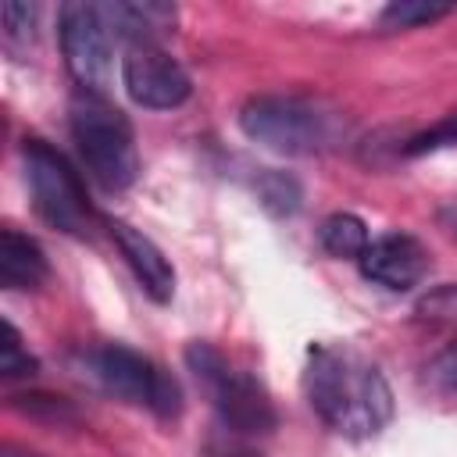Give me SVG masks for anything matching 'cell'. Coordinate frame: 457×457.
I'll list each match as a JSON object with an SVG mask.
<instances>
[{"instance_id":"obj_1","label":"cell","mask_w":457,"mask_h":457,"mask_svg":"<svg viewBox=\"0 0 457 457\" xmlns=\"http://www.w3.org/2000/svg\"><path fill=\"white\" fill-rule=\"evenodd\" d=\"M303 396L332 432L350 439H368L393 418L389 382L350 346L311 343L303 364Z\"/></svg>"},{"instance_id":"obj_2","label":"cell","mask_w":457,"mask_h":457,"mask_svg":"<svg viewBox=\"0 0 457 457\" xmlns=\"http://www.w3.org/2000/svg\"><path fill=\"white\" fill-rule=\"evenodd\" d=\"M71 139L79 146V157L89 171V179L107 189L121 193L139 175V154L129 118L107 104L96 93H79L71 100Z\"/></svg>"},{"instance_id":"obj_3","label":"cell","mask_w":457,"mask_h":457,"mask_svg":"<svg viewBox=\"0 0 457 457\" xmlns=\"http://www.w3.org/2000/svg\"><path fill=\"white\" fill-rule=\"evenodd\" d=\"M186 364H189L193 378L200 382V389L207 393L218 418L232 432L264 436L278 425V414H275V403H271L268 389L253 375L232 368L211 343H189L186 346Z\"/></svg>"},{"instance_id":"obj_4","label":"cell","mask_w":457,"mask_h":457,"mask_svg":"<svg viewBox=\"0 0 457 457\" xmlns=\"http://www.w3.org/2000/svg\"><path fill=\"white\" fill-rule=\"evenodd\" d=\"M239 129L275 154H318L336 139L332 114L303 96H250L239 107Z\"/></svg>"},{"instance_id":"obj_5","label":"cell","mask_w":457,"mask_h":457,"mask_svg":"<svg viewBox=\"0 0 457 457\" xmlns=\"http://www.w3.org/2000/svg\"><path fill=\"white\" fill-rule=\"evenodd\" d=\"M86 371L104 393H111L125 403H139L164 421L179 418V411H182L179 382L139 350H129L121 343L100 346V350L86 353Z\"/></svg>"},{"instance_id":"obj_6","label":"cell","mask_w":457,"mask_h":457,"mask_svg":"<svg viewBox=\"0 0 457 457\" xmlns=\"http://www.w3.org/2000/svg\"><path fill=\"white\" fill-rule=\"evenodd\" d=\"M21 161H25V182H29L36 214L50 228H61L68 236H82L93 221V207H89L82 179L68 164V157L43 139H25Z\"/></svg>"},{"instance_id":"obj_7","label":"cell","mask_w":457,"mask_h":457,"mask_svg":"<svg viewBox=\"0 0 457 457\" xmlns=\"http://www.w3.org/2000/svg\"><path fill=\"white\" fill-rule=\"evenodd\" d=\"M61 50L71 79L86 89L104 96L111 86V29L104 21L100 4H61L57 11Z\"/></svg>"},{"instance_id":"obj_8","label":"cell","mask_w":457,"mask_h":457,"mask_svg":"<svg viewBox=\"0 0 457 457\" xmlns=\"http://www.w3.org/2000/svg\"><path fill=\"white\" fill-rule=\"evenodd\" d=\"M121 82H125V93L146 111L182 107L193 93L186 68L168 50H161L157 43H132L125 50Z\"/></svg>"},{"instance_id":"obj_9","label":"cell","mask_w":457,"mask_h":457,"mask_svg":"<svg viewBox=\"0 0 457 457\" xmlns=\"http://www.w3.org/2000/svg\"><path fill=\"white\" fill-rule=\"evenodd\" d=\"M428 271V250L407 232H386L361 253V275L386 289H414Z\"/></svg>"},{"instance_id":"obj_10","label":"cell","mask_w":457,"mask_h":457,"mask_svg":"<svg viewBox=\"0 0 457 457\" xmlns=\"http://www.w3.org/2000/svg\"><path fill=\"white\" fill-rule=\"evenodd\" d=\"M107 228H111V236H114V243H118V250H121L129 271H132L136 282L143 286V293H146L154 303H168V300L175 296V268H171V261L164 257V250H161L146 232H139V228L129 225V221H107Z\"/></svg>"},{"instance_id":"obj_11","label":"cell","mask_w":457,"mask_h":457,"mask_svg":"<svg viewBox=\"0 0 457 457\" xmlns=\"http://www.w3.org/2000/svg\"><path fill=\"white\" fill-rule=\"evenodd\" d=\"M104 21L114 36L132 43H154L161 32H171L175 25V7L171 4H157V0H114V4H100Z\"/></svg>"},{"instance_id":"obj_12","label":"cell","mask_w":457,"mask_h":457,"mask_svg":"<svg viewBox=\"0 0 457 457\" xmlns=\"http://www.w3.org/2000/svg\"><path fill=\"white\" fill-rule=\"evenodd\" d=\"M50 275L46 253L36 239L18 228L0 232V286L4 289H39Z\"/></svg>"},{"instance_id":"obj_13","label":"cell","mask_w":457,"mask_h":457,"mask_svg":"<svg viewBox=\"0 0 457 457\" xmlns=\"http://www.w3.org/2000/svg\"><path fill=\"white\" fill-rule=\"evenodd\" d=\"M318 239H321V246H325V253H332V257H339V261H361V253L368 250V225L357 218V214H350V211H336V214H328L325 221H321V228H318Z\"/></svg>"},{"instance_id":"obj_14","label":"cell","mask_w":457,"mask_h":457,"mask_svg":"<svg viewBox=\"0 0 457 457\" xmlns=\"http://www.w3.org/2000/svg\"><path fill=\"white\" fill-rule=\"evenodd\" d=\"M453 7L450 4H428V0H393L389 7H382L378 25L382 29H418L428 21L446 18Z\"/></svg>"},{"instance_id":"obj_15","label":"cell","mask_w":457,"mask_h":457,"mask_svg":"<svg viewBox=\"0 0 457 457\" xmlns=\"http://www.w3.org/2000/svg\"><path fill=\"white\" fill-rule=\"evenodd\" d=\"M257 193H261V204H264L271 214H293V211L300 207V186H296L293 175L268 171V175H261Z\"/></svg>"},{"instance_id":"obj_16","label":"cell","mask_w":457,"mask_h":457,"mask_svg":"<svg viewBox=\"0 0 457 457\" xmlns=\"http://www.w3.org/2000/svg\"><path fill=\"white\" fill-rule=\"evenodd\" d=\"M36 357L21 346V336L11 321H4V339H0V375L4 378H29L36 375Z\"/></svg>"},{"instance_id":"obj_17","label":"cell","mask_w":457,"mask_h":457,"mask_svg":"<svg viewBox=\"0 0 457 457\" xmlns=\"http://www.w3.org/2000/svg\"><path fill=\"white\" fill-rule=\"evenodd\" d=\"M414 314H418V321H428V325H453L457 321V286L446 282V286L428 289L414 303Z\"/></svg>"},{"instance_id":"obj_18","label":"cell","mask_w":457,"mask_h":457,"mask_svg":"<svg viewBox=\"0 0 457 457\" xmlns=\"http://www.w3.org/2000/svg\"><path fill=\"white\" fill-rule=\"evenodd\" d=\"M36 4H21V0H7L0 7V18H4V36L7 43H29L36 36Z\"/></svg>"},{"instance_id":"obj_19","label":"cell","mask_w":457,"mask_h":457,"mask_svg":"<svg viewBox=\"0 0 457 457\" xmlns=\"http://www.w3.org/2000/svg\"><path fill=\"white\" fill-rule=\"evenodd\" d=\"M443 146H457V114H450V118H443L439 125H432V129L411 136V139L403 143V154H407V157H418V154L443 150Z\"/></svg>"},{"instance_id":"obj_20","label":"cell","mask_w":457,"mask_h":457,"mask_svg":"<svg viewBox=\"0 0 457 457\" xmlns=\"http://www.w3.org/2000/svg\"><path fill=\"white\" fill-rule=\"evenodd\" d=\"M428 382H432L439 393L457 396V339L446 343V346L432 357V364H428Z\"/></svg>"},{"instance_id":"obj_21","label":"cell","mask_w":457,"mask_h":457,"mask_svg":"<svg viewBox=\"0 0 457 457\" xmlns=\"http://www.w3.org/2000/svg\"><path fill=\"white\" fill-rule=\"evenodd\" d=\"M11 403L25 414H46L50 421H61V418H71V407L61 400V396H43V393H21V396H11Z\"/></svg>"}]
</instances>
